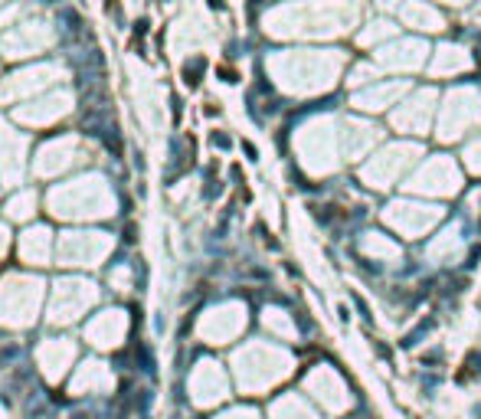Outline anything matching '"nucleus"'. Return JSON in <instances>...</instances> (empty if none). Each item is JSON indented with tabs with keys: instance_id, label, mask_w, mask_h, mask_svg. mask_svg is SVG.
<instances>
[{
	"instance_id": "obj_1",
	"label": "nucleus",
	"mask_w": 481,
	"mask_h": 419,
	"mask_svg": "<svg viewBox=\"0 0 481 419\" xmlns=\"http://www.w3.org/2000/svg\"><path fill=\"white\" fill-rule=\"evenodd\" d=\"M432 325H435L432 318H429V321H419V325H416V328H412L409 334H406V337L400 340V347H412V344H416V340L422 337V334H426V331H429V328H432Z\"/></svg>"
},
{
	"instance_id": "obj_2",
	"label": "nucleus",
	"mask_w": 481,
	"mask_h": 419,
	"mask_svg": "<svg viewBox=\"0 0 481 419\" xmlns=\"http://www.w3.org/2000/svg\"><path fill=\"white\" fill-rule=\"evenodd\" d=\"M200 69H203V59H193V66H187V82H190V85H197V72Z\"/></svg>"
},
{
	"instance_id": "obj_3",
	"label": "nucleus",
	"mask_w": 481,
	"mask_h": 419,
	"mask_svg": "<svg viewBox=\"0 0 481 419\" xmlns=\"http://www.w3.org/2000/svg\"><path fill=\"white\" fill-rule=\"evenodd\" d=\"M468 367H472V373L481 377V354H468Z\"/></svg>"
},
{
	"instance_id": "obj_4",
	"label": "nucleus",
	"mask_w": 481,
	"mask_h": 419,
	"mask_svg": "<svg viewBox=\"0 0 481 419\" xmlns=\"http://www.w3.org/2000/svg\"><path fill=\"white\" fill-rule=\"evenodd\" d=\"M354 305H357V311H360V315L367 318V321H370V308H367V301H363L360 295H354Z\"/></svg>"
},
{
	"instance_id": "obj_5",
	"label": "nucleus",
	"mask_w": 481,
	"mask_h": 419,
	"mask_svg": "<svg viewBox=\"0 0 481 419\" xmlns=\"http://www.w3.org/2000/svg\"><path fill=\"white\" fill-rule=\"evenodd\" d=\"M478 259H481V246H478V249H472V255H468V262H465V269H472Z\"/></svg>"
},
{
	"instance_id": "obj_6",
	"label": "nucleus",
	"mask_w": 481,
	"mask_h": 419,
	"mask_svg": "<svg viewBox=\"0 0 481 419\" xmlns=\"http://www.w3.org/2000/svg\"><path fill=\"white\" fill-rule=\"evenodd\" d=\"M213 144H220V148H229V138H226V135H213Z\"/></svg>"
},
{
	"instance_id": "obj_7",
	"label": "nucleus",
	"mask_w": 481,
	"mask_h": 419,
	"mask_svg": "<svg viewBox=\"0 0 481 419\" xmlns=\"http://www.w3.org/2000/svg\"><path fill=\"white\" fill-rule=\"evenodd\" d=\"M475 416H478V419H481V403H478V406H475Z\"/></svg>"
},
{
	"instance_id": "obj_8",
	"label": "nucleus",
	"mask_w": 481,
	"mask_h": 419,
	"mask_svg": "<svg viewBox=\"0 0 481 419\" xmlns=\"http://www.w3.org/2000/svg\"><path fill=\"white\" fill-rule=\"evenodd\" d=\"M210 3H213V7H223V0H210Z\"/></svg>"
},
{
	"instance_id": "obj_9",
	"label": "nucleus",
	"mask_w": 481,
	"mask_h": 419,
	"mask_svg": "<svg viewBox=\"0 0 481 419\" xmlns=\"http://www.w3.org/2000/svg\"><path fill=\"white\" fill-rule=\"evenodd\" d=\"M478 233H481V223H478Z\"/></svg>"
}]
</instances>
